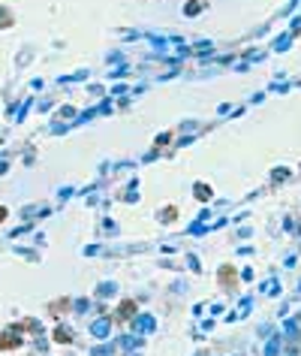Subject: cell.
Segmentation results:
<instances>
[{
	"label": "cell",
	"mask_w": 301,
	"mask_h": 356,
	"mask_svg": "<svg viewBox=\"0 0 301 356\" xmlns=\"http://www.w3.org/2000/svg\"><path fill=\"white\" fill-rule=\"evenodd\" d=\"M3 217H6V209H0V220H3Z\"/></svg>",
	"instance_id": "6da1fadb"
}]
</instances>
